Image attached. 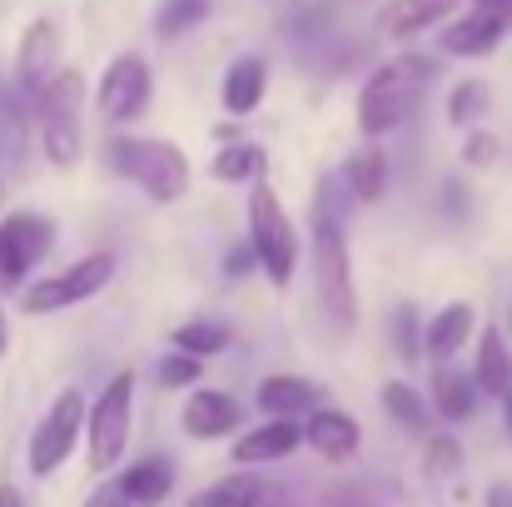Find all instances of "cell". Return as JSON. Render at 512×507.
<instances>
[{
    "instance_id": "cell-40",
    "label": "cell",
    "mask_w": 512,
    "mask_h": 507,
    "mask_svg": "<svg viewBox=\"0 0 512 507\" xmlns=\"http://www.w3.org/2000/svg\"><path fill=\"white\" fill-rule=\"evenodd\" d=\"M5 348H10V324H5V314H0V358H5Z\"/></svg>"
},
{
    "instance_id": "cell-10",
    "label": "cell",
    "mask_w": 512,
    "mask_h": 507,
    "mask_svg": "<svg viewBox=\"0 0 512 507\" xmlns=\"http://www.w3.org/2000/svg\"><path fill=\"white\" fill-rule=\"evenodd\" d=\"M155 100V75L140 55H115L110 70L100 75V90H95V110L105 125H130L150 110Z\"/></svg>"
},
{
    "instance_id": "cell-17",
    "label": "cell",
    "mask_w": 512,
    "mask_h": 507,
    "mask_svg": "<svg viewBox=\"0 0 512 507\" xmlns=\"http://www.w3.org/2000/svg\"><path fill=\"white\" fill-rule=\"evenodd\" d=\"M254 403L264 418H309V408H319V383L294 373H269L254 388Z\"/></svg>"
},
{
    "instance_id": "cell-1",
    "label": "cell",
    "mask_w": 512,
    "mask_h": 507,
    "mask_svg": "<svg viewBox=\"0 0 512 507\" xmlns=\"http://www.w3.org/2000/svg\"><path fill=\"white\" fill-rule=\"evenodd\" d=\"M314 294L329 334L343 338L358 324V294H353V259H348V234L334 214V179L319 184L314 194Z\"/></svg>"
},
{
    "instance_id": "cell-32",
    "label": "cell",
    "mask_w": 512,
    "mask_h": 507,
    "mask_svg": "<svg viewBox=\"0 0 512 507\" xmlns=\"http://www.w3.org/2000/svg\"><path fill=\"white\" fill-rule=\"evenodd\" d=\"M393 334H398V358H403V363H413V358L423 353V338H418V319H413V309H398Z\"/></svg>"
},
{
    "instance_id": "cell-30",
    "label": "cell",
    "mask_w": 512,
    "mask_h": 507,
    "mask_svg": "<svg viewBox=\"0 0 512 507\" xmlns=\"http://www.w3.org/2000/svg\"><path fill=\"white\" fill-rule=\"evenodd\" d=\"M428 478H453L463 468V443L453 433H428V453H423Z\"/></svg>"
},
{
    "instance_id": "cell-12",
    "label": "cell",
    "mask_w": 512,
    "mask_h": 507,
    "mask_svg": "<svg viewBox=\"0 0 512 507\" xmlns=\"http://www.w3.org/2000/svg\"><path fill=\"white\" fill-rule=\"evenodd\" d=\"M503 35H508L503 5H478V10H468L463 20H453V25L438 35V50H443V55H468V60H478V55H493V50L503 45Z\"/></svg>"
},
{
    "instance_id": "cell-20",
    "label": "cell",
    "mask_w": 512,
    "mask_h": 507,
    "mask_svg": "<svg viewBox=\"0 0 512 507\" xmlns=\"http://www.w3.org/2000/svg\"><path fill=\"white\" fill-rule=\"evenodd\" d=\"M453 5H458V0H388V5L378 10V30H383L388 40H413V35H423L428 25L448 20Z\"/></svg>"
},
{
    "instance_id": "cell-39",
    "label": "cell",
    "mask_w": 512,
    "mask_h": 507,
    "mask_svg": "<svg viewBox=\"0 0 512 507\" xmlns=\"http://www.w3.org/2000/svg\"><path fill=\"white\" fill-rule=\"evenodd\" d=\"M498 403H503V428H508V433H512V388H508V393H503V398H498Z\"/></svg>"
},
{
    "instance_id": "cell-33",
    "label": "cell",
    "mask_w": 512,
    "mask_h": 507,
    "mask_svg": "<svg viewBox=\"0 0 512 507\" xmlns=\"http://www.w3.org/2000/svg\"><path fill=\"white\" fill-rule=\"evenodd\" d=\"M498 135H468L463 140V165H473V169H488L493 160H498Z\"/></svg>"
},
{
    "instance_id": "cell-4",
    "label": "cell",
    "mask_w": 512,
    "mask_h": 507,
    "mask_svg": "<svg viewBox=\"0 0 512 507\" xmlns=\"http://www.w3.org/2000/svg\"><path fill=\"white\" fill-rule=\"evenodd\" d=\"M423 80H433L428 60H388V65H378L363 80V90H358V130L368 140L398 130L413 115V105L423 95Z\"/></svg>"
},
{
    "instance_id": "cell-34",
    "label": "cell",
    "mask_w": 512,
    "mask_h": 507,
    "mask_svg": "<svg viewBox=\"0 0 512 507\" xmlns=\"http://www.w3.org/2000/svg\"><path fill=\"white\" fill-rule=\"evenodd\" d=\"M85 507H130V498H125L115 483H105V488H95V493L85 498Z\"/></svg>"
},
{
    "instance_id": "cell-35",
    "label": "cell",
    "mask_w": 512,
    "mask_h": 507,
    "mask_svg": "<svg viewBox=\"0 0 512 507\" xmlns=\"http://www.w3.org/2000/svg\"><path fill=\"white\" fill-rule=\"evenodd\" d=\"M249 264L259 269V259H254V249H249V244H244V249H234V254L224 259V269H229V279H244V269H249Z\"/></svg>"
},
{
    "instance_id": "cell-25",
    "label": "cell",
    "mask_w": 512,
    "mask_h": 507,
    "mask_svg": "<svg viewBox=\"0 0 512 507\" xmlns=\"http://www.w3.org/2000/svg\"><path fill=\"white\" fill-rule=\"evenodd\" d=\"M264 493H269V488H264L259 473H229V478L209 483L204 493H194L189 507H259Z\"/></svg>"
},
{
    "instance_id": "cell-38",
    "label": "cell",
    "mask_w": 512,
    "mask_h": 507,
    "mask_svg": "<svg viewBox=\"0 0 512 507\" xmlns=\"http://www.w3.org/2000/svg\"><path fill=\"white\" fill-rule=\"evenodd\" d=\"M0 507H25L20 493H15V483H0Z\"/></svg>"
},
{
    "instance_id": "cell-37",
    "label": "cell",
    "mask_w": 512,
    "mask_h": 507,
    "mask_svg": "<svg viewBox=\"0 0 512 507\" xmlns=\"http://www.w3.org/2000/svg\"><path fill=\"white\" fill-rule=\"evenodd\" d=\"M483 507H512V488L508 483H493V488H488V498H483Z\"/></svg>"
},
{
    "instance_id": "cell-11",
    "label": "cell",
    "mask_w": 512,
    "mask_h": 507,
    "mask_svg": "<svg viewBox=\"0 0 512 507\" xmlns=\"http://www.w3.org/2000/svg\"><path fill=\"white\" fill-rule=\"evenodd\" d=\"M55 65H60V30H55V20L40 15V20H30L25 35H20V50H15V90H20V95H40V90L50 85Z\"/></svg>"
},
{
    "instance_id": "cell-7",
    "label": "cell",
    "mask_w": 512,
    "mask_h": 507,
    "mask_svg": "<svg viewBox=\"0 0 512 507\" xmlns=\"http://www.w3.org/2000/svg\"><path fill=\"white\" fill-rule=\"evenodd\" d=\"M110 279H115V259H110V254H85V259H75L70 269L25 284V289H20V309L35 314V319H40V314H60V309H70V304L95 299Z\"/></svg>"
},
{
    "instance_id": "cell-29",
    "label": "cell",
    "mask_w": 512,
    "mask_h": 507,
    "mask_svg": "<svg viewBox=\"0 0 512 507\" xmlns=\"http://www.w3.org/2000/svg\"><path fill=\"white\" fill-rule=\"evenodd\" d=\"M204 15H209V0H170V5L160 10L155 30H160V40H179V35L194 30Z\"/></svg>"
},
{
    "instance_id": "cell-23",
    "label": "cell",
    "mask_w": 512,
    "mask_h": 507,
    "mask_svg": "<svg viewBox=\"0 0 512 507\" xmlns=\"http://www.w3.org/2000/svg\"><path fill=\"white\" fill-rule=\"evenodd\" d=\"M343 184H348V194H353L358 204L383 199V189H388V160H383V150H373V145L353 150L348 165H343Z\"/></svg>"
},
{
    "instance_id": "cell-18",
    "label": "cell",
    "mask_w": 512,
    "mask_h": 507,
    "mask_svg": "<svg viewBox=\"0 0 512 507\" xmlns=\"http://www.w3.org/2000/svg\"><path fill=\"white\" fill-rule=\"evenodd\" d=\"M115 488L130 498V507H165V498L174 493V463L165 453H150V458L130 463L115 478Z\"/></svg>"
},
{
    "instance_id": "cell-24",
    "label": "cell",
    "mask_w": 512,
    "mask_h": 507,
    "mask_svg": "<svg viewBox=\"0 0 512 507\" xmlns=\"http://www.w3.org/2000/svg\"><path fill=\"white\" fill-rule=\"evenodd\" d=\"M378 403H383V413H388L403 433L428 438V403H423V393H418L413 383H403V378L383 383V388H378Z\"/></svg>"
},
{
    "instance_id": "cell-2",
    "label": "cell",
    "mask_w": 512,
    "mask_h": 507,
    "mask_svg": "<svg viewBox=\"0 0 512 507\" xmlns=\"http://www.w3.org/2000/svg\"><path fill=\"white\" fill-rule=\"evenodd\" d=\"M105 165L135 189H145L155 204H179L189 194V160L174 140H140V135H115L105 145Z\"/></svg>"
},
{
    "instance_id": "cell-6",
    "label": "cell",
    "mask_w": 512,
    "mask_h": 507,
    "mask_svg": "<svg viewBox=\"0 0 512 507\" xmlns=\"http://www.w3.org/2000/svg\"><path fill=\"white\" fill-rule=\"evenodd\" d=\"M130 418H135V373L120 368L100 398L85 408V448H90V473H110L125 448H130Z\"/></svg>"
},
{
    "instance_id": "cell-19",
    "label": "cell",
    "mask_w": 512,
    "mask_h": 507,
    "mask_svg": "<svg viewBox=\"0 0 512 507\" xmlns=\"http://www.w3.org/2000/svg\"><path fill=\"white\" fill-rule=\"evenodd\" d=\"M269 90V65L259 55H239L229 70H224V85H219V100L229 115H254L259 100Z\"/></svg>"
},
{
    "instance_id": "cell-13",
    "label": "cell",
    "mask_w": 512,
    "mask_h": 507,
    "mask_svg": "<svg viewBox=\"0 0 512 507\" xmlns=\"http://www.w3.org/2000/svg\"><path fill=\"white\" fill-rule=\"evenodd\" d=\"M304 443V428H299V418H264L259 428H249V433H239L234 438V463L239 468H264V463H284V458H294V448Z\"/></svg>"
},
{
    "instance_id": "cell-31",
    "label": "cell",
    "mask_w": 512,
    "mask_h": 507,
    "mask_svg": "<svg viewBox=\"0 0 512 507\" xmlns=\"http://www.w3.org/2000/svg\"><path fill=\"white\" fill-rule=\"evenodd\" d=\"M199 373H204V358H194V353H184V348H174V353L160 358V383H165V388H194Z\"/></svg>"
},
{
    "instance_id": "cell-36",
    "label": "cell",
    "mask_w": 512,
    "mask_h": 507,
    "mask_svg": "<svg viewBox=\"0 0 512 507\" xmlns=\"http://www.w3.org/2000/svg\"><path fill=\"white\" fill-rule=\"evenodd\" d=\"M319 507H363V498L348 493V488H329V493L319 498Z\"/></svg>"
},
{
    "instance_id": "cell-8",
    "label": "cell",
    "mask_w": 512,
    "mask_h": 507,
    "mask_svg": "<svg viewBox=\"0 0 512 507\" xmlns=\"http://www.w3.org/2000/svg\"><path fill=\"white\" fill-rule=\"evenodd\" d=\"M85 393L80 388H65V393H55V403L45 408V418L35 423V433H30V473L35 478H50V473H60L65 463H70V453H75V443L85 438Z\"/></svg>"
},
{
    "instance_id": "cell-28",
    "label": "cell",
    "mask_w": 512,
    "mask_h": 507,
    "mask_svg": "<svg viewBox=\"0 0 512 507\" xmlns=\"http://www.w3.org/2000/svg\"><path fill=\"white\" fill-rule=\"evenodd\" d=\"M170 343L184 348V353H194V358H209V353H224L229 348V329L214 324V319H189V324H179L170 334Z\"/></svg>"
},
{
    "instance_id": "cell-15",
    "label": "cell",
    "mask_w": 512,
    "mask_h": 507,
    "mask_svg": "<svg viewBox=\"0 0 512 507\" xmlns=\"http://www.w3.org/2000/svg\"><path fill=\"white\" fill-rule=\"evenodd\" d=\"M304 443L324 458V463H348L363 443V428L353 413L343 408H309V423H304Z\"/></svg>"
},
{
    "instance_id": "cell-26",
    "label": "cell",
    "mask_w": 512,
    "mask_h": 507,
    "mask_svg": "<svg viewBox=\"0 0 512 507\" xmlns=\"http://www.w3.org/2000/svg\"><path fill=\"white\" fill-rule=\"evenodd\" d=\"M483 115H493V85H488V80H478V75L458 80V85H453V95H448V125L468 130V125H478Z\"/></svg>"
},
{
    "instance_id": "cell-16",
    "label": "cell",
    "mask_w": 512,
    "mask_h": 507,
    "mask_svg": "<svg viewBox=\"0 0 512 507\" xmlns=\"http://www.w3.org/2000/svg\"><path fill=\"white\" fill-rule=\"evenodd\" d=\"M473 329H478V309H473L468 299H453V304H443V309L428 319L423 353H428L433 363H453V353L468 348V334H473Z\"/></svg>"
},
{
    "instance_id": "cell-41",
    "label": "cell",
    "mask_w": 512,
    "mask_h": 507,
    "mask_svg": "<svg viewBox=\"0 0 512 507\" xmlns=\"http://www.w3.org/2000/svg\"><path fill=\"white\" fill-rule=\"evenodd\" d=\"M478 5H503V0H478Z\"/></svg>"
},
{
    "instance_id": "cell-22",
    "label": "cell",
    "mask_w": 512,
    "mask_h": 507,
    "mask_svg": "<svg viewBox=\"0 0 512 507\" xmlns=\"http://www.w3.org/2000/svg\"><path fill=\"white\" fill-rule=\"evenodd\" d=\"M473 383H478V393H488V398H503V393L512 388V353H508L503 329H483V338H478V368H473Z\"/></svg>"
},
{
    "instance_id": "cell-14",
    "label": "cell",
    "mask_w": 512,
    "mask_h": 507,
    "mask_svg": "<svg viewBox=\"0 0 512 507\" xmlns=\"http://www.w3.org/2000/svg\"><path fill=\"white\" fill-rule=\"evenodd\" d=\"M179 423H184V433H189L194 443H219V438H229V433L239 428V403H234L224 388H194V393L184 398Z\"/></svg>"
},
{
    "instance_id": "cell-21",
    "label": "cell",
    "mask_w": 512,
    "mask_h": 507,
    "mask_svg": "<svg viewBox=\"0 0 512 507\" xmlns=\"http://www.w3.org/2000/svg\"><path fill=\"white\" fill-rule=\"evenodd\" d=\"M428 393H433V408H438L448 423H468V418L478 413V383H473L463 368H453V363H438V368H433Z\"/></svg>"
},
{
    "instance_id": "cell-5",
    "label": "cell",
    "mask_w": 512,
    "mask_h": 507,
    "mask_svg": "<svg viewBox=\"0 0 512 507\" xmlns=\"http://www.w3.org/2000/svg\"><path fill=\"white\" fill-rule=\"evenodd\" d=\"M249 249L259 259V274L274 284V289H289L294 284V269H299V234H294V219L284 214L279 194L254 179V194H249Z\"/></svg>"
},
{
    "instance_id": "cell-3",
    "label": "cell",
    "mask_w": 512,
    "mask_h": 507,
    "mask_svg": "<svg viewBox=\"0 0 512 507\" xmlns=\"http://www.w3.org/2000/svg\"><path fill=\"white\" fill-rule=\"evenodd\" d=\"M35 125H40V150L50 165H80V150H85V75L80 70L50 75V85L35 95Z\"/></svg>"
},
{
    "instance_id": "cell-27",
    "label": "cell",
    "mask_w": 512,
    "mask_h": 507,
    "mask_svg": "<svg viewBox=\"0 0 512 507\" xmlns=\"http://www.w3.org/2000/svg\"><path fill=\"white\" fill-rule=\"evenodd\" d=\"M209 169H214V179H224V184L264 179V150H259V145H224Z\"/></svg>"
},
{
    "instance_id": "cell-9",
    "label": "cell",
    "mask_w": 512,
    "mask_h": 507,
    "mask_svg": "<svg viewBox=\"0 0 512 507\" xmlns=\"http://www.w3.org/2000/svg\"><path fill=\"white\" fill-rule=\"evenodd\" d=\"M55 249V224L35 209H10L0 219V294H20L30 269Z\"/></svg>"
}]
</instances>
